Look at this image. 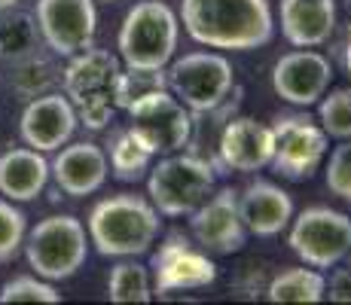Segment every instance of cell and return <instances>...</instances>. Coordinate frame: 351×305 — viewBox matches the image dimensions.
Instances as JSON below:
<instances>
[{
	"mask_svg": "<svg viewBox=\"0 0 351 305\" xmlns=\"http://www.w3.org/2000/svg\"><path fill=\"white\" fill-rule=\"evenodd\" d=\"M318 125L327 132V138L351 141V86L333 89L318 101Z\"/></svg>",
	"mask_w": 351,
	"mask_h": 305,
	"instance_id": "cell-26",
	"label": "cell"
},
{
	"mask_svg": "<svg viewBox=\"0 0 351 305\" xmlns=\"http://www.w3.org/2000/svg\"><path fill=\"white\" fill-rule=\"evenodd\" d=\"M62 86L77 119L92 132L107 128L119 110H125V71L107 49L89 46L71 56L62 71Z\"/></svg>",
	"mask_w": 351,
	"mask_h": 305,
	"instance_id": "cell-2",
	"label": "cell"
},
{
	"mask_svg": "<svg viewBox=\"0 0 351 305\" xmlns=\"http://www.w3.org/2000/svg\"><path fill=\"white\" fill-rule=\"evenodd\" d=\"M190 235L208 256H232L247 244V229L239 214V193L217 189L190 214Z\"/></svg>",
	"mask_w": 351,
	"mask_h": 305,
	"instance_id": "cell-13",
	"label": "cell"
},
{
	"mask_svg": "<svg viewBox=\"0 0 351 305\" xmlns=\"http://www.w3.org/2000/svg\"><path fill=\"white\" fill-rule=\"evenodd\" d=\"M34 19H37L40 40L52 56L71 58L95 43V0H37Z\"/></svg>",
	"mask_w": 351,
	"mask_h": 305,
	"instance_id": "cell-11",
	"label": "cell"
},
{
	"mask_svg": "<svg viewBox=\"0 0 351 305\" xmlns=\"http://www.w3.org/2000/svg\"><path fill=\"white\" fill-rule=\"evenodd\" d=\"M104 3H117V0H104Z\"/></svg>",
	"mask_w": 351,
	"mask_h": 305,
	"instance_id": "cell-32",
	"label": "cell"
},
{
	"mask_svg": "<svg viewBox=\"0 0 351 305\" xmlns=\"http://www.w3.org/2000/svg\"><path fill=\"white\" fill-rule=\"evenodd\" d=\"M327 296H330V300H351V269H336Z\"/></svg>",
	"mask_w": 351,
	"mask_h": 305,
	"instance_id": "cell-30",
	"label": "cell"
},
{
	"mask_svg": "<svg viewBox=\"0 0 351 305\" xmlns=\"http://www.w3.org/2000/svg\"><path fill=\"white\" fill-rule=\"evenodd\" d=\"M272 132L275 156L269 162V168H275V174H281L287 180H308L324 165L330 138L318 122H312L302 113H293V117L275 119Z\"/></svg>",
	"mask_w": 351,
	"mask_h": 305,
	"instance_id": "cell-10",
	"label": "cell"
},
{
	"mask_svg": "<svg viewBox=\"0 0 351 305\" xmlns=\"http://www.w3.org/2000/svg\"><path fill=\"white\" fill-rule=\"evenodd\" d=\"M0 302H62V293L40 275H19L0 287Z\"/></svg>",
	"mask_w": 351,
	"mask_h": 305,
	"instance_id": "cell-27",
	"label": "cell"
},
{
	"mask_svg": "<svg viewBox=\"0 0 351 305\" xmlns=\"http://www.w3.org/2000/svg\"><path fill=\"white\" fill-rule=\"evenodd\" d=\"M12 6H19V0H0V10H12Z\"/></svg>",
	"mask_w": 351,
	"mask_h": 305,
	"instance_id": "cell-31",
	"label": "cell"
},
{
	"mask_svg": "<svg viewBox=\"0 0 351 305\" xmlns=\"http://www.w3.org/2000/svg\"><path fill=\"white\" fill-rule=\"evenodd\" d=\"M214 165L193 153H168L150 165L147 195L162 217H190L214 193Z\"/></svg>",
	"mask_w": 351,
	"mask_h": 305,
	"instance_id": "cell-5",
	"label": "cell"
},
{
	"mask_svg": "<svg viewBox=\"0 0 351 305\" xmlns=\"http://www.w3.org/2000/svg\"><path fill=\"white\" fill-rule=\"evenodd\" d=\"M217 153L229 171H263V168H269V162L275 156V132L272 125L254 117H239L223 125Z\"/></svg>",
	"mask_w": 351,
	"mask_h": 305,
	"instance_id": "cell-16",
	"label": "cell"
},
{
	"mask_svg": "<svg viewBox=\"0 0 351 305\" xmlns=\"http://www.w3.org/2000/svg\"><path fill=\"white\" fill-rule=\"evenodd\" d=\"M25 256L28 266L46 281H64L83 269L89 256V235L83 220L73 214H52L40 220L25 235Z\"/></svg>",
	"mask_w": 351,
	"mask_h": 305,
	"instance_id": "cell-6",
	"label": "cell"
},
{
	"mask_svg": "<svg viewBox=\"0 0 351 305\" xmlns=\"http://www.w3.org/2000/svg\"><path fill=\"white\" fill-rule=\"evenodd\" d=\"M107 147H110V156H107V162H110L113 178L125 180V183L141 180L147 171H150L153 159H156V156H153L144 144H141L138 134H134L128 125L125 128H117Z\"/></svg>",
	"mask_w": 351,
	"mask_h": 305,
	"instance_id": "cell-23",
	"label": "cell"
},
{
	"mask_svg": "<svg viewBox=\"0 0 351 305\" xmlns=\"http://www.w3.org/2000/svg\"><path fill=\"white\" fill-rule=\"evenodd\" d=\"M58 67L49 56H43L40 49H34L31 56L12 61V73H10V83L22 98H37V95L52 92V86L58 83Z\"/></svg>",
	"mask_w": 351,
	"mask_h": 305,
	"instance_id": "cell-25",
	"label": "cell"
},
{
	"mask_svg": "<svg viewBox=\"0 0 351 305\" xmlns=\"http://www.w3.org/2000/svg\"><path fill=\"white\" fill-rule=\"evenodd\" d=\"M180 19L162 0H141L125 12L117 49L125 71L162 73L178 52Z\"/></svg>",
	"mask_w": 351,
	"mask_h": 305,
	"instance_id": "cell-4",
	"label": "cell"
},
{
	"mask_svg": "<svg viewBox=\"0 0 351 305\" xmlns=\"http://www.w3.org/2000/svg\"><path fill=\"white\" fill-rule=\"evenodd\" d=\"M269 302H321L327 300V278H324L321 269L312 266H293L285 269L272 278L266 290Z\"/></svg>",
	"mask_w": 351,
	"mask_h": 305,
	"instance_id": "cell-21",
	"label": "cell"
},
{
	"mask_svg": "<svg viewBox=\"0 0 351 305\" xmlns=\"http://www.w3.org/2000/svg\"><path fill=\"white\" fill-rule=\"evenodd\" d=\"M49 183V162L40 150L19 147L0 156V195L10 202H31Z\"/></svg>",
	"mask_w": 351,
	"mask_h": 305,
	"instance_id": "cell-20",
	"label": "cell"
},
{
	"mask_svg": "<svg viewBox=\"0 0 351 305\" xmlns=\"http://www.w3.org/2000/svg\"><path fill=\"white\" fill-rule=\"evenodd\" d=\"M327 189L339 199L351 202V141H342L327 159Z\"/></svg>",
	"mask_w": 351,
	"mask_h": 305,
	"instance_id": "cell-29",
	"label": "cell"
},
{
	"mask_svg": "<svg viewBox=\"0 0 351 305\" xmlns=\"http://www.w3.org/2000/svg\"><path fill=\"white\" fill-rule=\"evenodd\" d=\"M107 300L110 302H150L153 300V278L138 256H125L110 269L107 278Z\"/></svg>",
	"mask_w": 351,
	"mask_h": 305,
	"instance_id": "cell-24",
	"label": "cell"
},
{
	"mask_svg": "<svg viewBox=\"0 0 351 305\" xmlns=\"http://www.w3.org/2000/svg\"><path fill=\"white\" fill-rule=\"evenodd\" d=\"M150 199L134 193H119L110 199L95 202L89 211L86 229H89V244H95L101 256L110 260H125V256H144L153 250L162 220Z\"/></svg>",
	"mask_w": 351,
	"mask_h": 305,
	"instance_id": "cell-3",
	"label": "cell"
},
{
	"mask_svg": "<svg viewBox=\"0 0 351 305\" xmlns=\"http://www.w3.org/2000/svg\"><path fill=\"white\" fill-rule=\"evenodd\" d=\"M150 278L153 296L178 293V290H202L217 281V266L195 241L184 239L180 232H171L153 254Z\"/></svg>",
	"mask_w": 351,
	"mask_h": 305,
	"instance_id": "cell-12",
	"label": "cell"
},
{
	"mask_svg": "<svg viewBox=\"0 0 351 305\" xmlns=\"http://www.w3.org/2000/svg\"><path fill=\"white\" fill-rule=\"evenodd\" d=\"M180 25L199 46L217 52H251L272 40L269 0H184Z\"/></svg>",
	"mask_w": 351,
	"mask_h": 305,
	"instance_id": "cell-1",
	"label": "cell"
},
{
	"mask_svg": "<svg viewBox=\"0 0 351 305\" xmlns=\"http://www.w3.org/2000/svg\"><path fill=\"white\" fill-rule=\"evenodd\" d=\"M28 235V220L16 208V202L0 199V263H10L19 254Z\"/></svg>",
	"mask_w": 351,
	"mask_h": 305,
	"instance_id": "cell-28",
	"label": "cell"
},
{
	"mask_svg": "<svg viewBox=\"0 0 351 305\" xmlns=\"http://www.w3.org/2000/svg\"><path fill=\"white\" fill-rule=\"evenodd\" d=\"M49 174L56 178L64 195L83 199V195H92L104 186L107 174H110V162H107L104 147H98L95 141H80V144L58 147Z\"/></svg>",
	"mask_w": 351,
	"mask_h": 305,
	"instance_id": "cell-17",
	"label": "cell"
},
{
	"mask_svg": "<svg viewBox=\"0 0 351 305\" xmlns=\"http://www.w3.org/2000/svg\"><path fill=\"white\" fill-rule=\"evenodd\" d=\"M125 113H128V128L138 134V141L153 156L184 150L193 138L190 107H184L162 86H153V89L128 98Z\"/></svg>",
	"mask_w": 351,
	"mask_h": 305,
	"instance_id": "cell-8",
	"label": "cell"
},
{
	"mask_svg": "<svg viewBox=\"0 0 351 305\" xmlns=\"http://www.w3.org/2000/svg\"><path fill=\"white\" fill-rule=\"evenodd\" d=\"M278 19L293 49H318L336 31V0H281Z\"/></svg>",
	"mask_w": 351,
	"mask_h": 305,
	"instance_id": "cell-19",
	"label": "cell"
},
{
	"mask_svg": "<svg viewBox=\"0 0 351 305\" xmlns=\"http://www.w3.org/2000/svg\"><path fill=\"white\" fill-rule=\"evenodd\" d=\"M40 28L34 12L22 10H0V61L12 64V61L31 56L34 49H40Z\"/></svg>",
	"mask_w": 351,
	"mask_h": 305,
	"instance_id": "cell-22",
	"label": "cell"
},
{
	"mask_svg": "<svg viewBox=\"0 0 351 305\" xmlns=\"http://www.w3.org/2000/svg\"><path fill=\"white\" fill-rule=\"evenodd\" d=\"M77 122V110L64 92H46L28 101V107L22 110V122H19V134L31 150L56 153L73 138Z\"/></svg>",
	"mask_w": 351,
	"mask_h": 305,
	"instance_id": "cell-15",
	"label": "cell"
},
{
	"mask_svg": "<svg viewBox=\"0 0 351 305\" xmlns=\"http://www.w3.org/2000/svg\"><path fill=\"white\" fill-rule=\"evenodd\" d=\"M239 214L247 235L275 239L293 220V199L272 180H251L239 193Z\"/></svg>",
	"mask_w": 351,
	"mask_h": 305,
	"instance_id": "cell-18",
	"label": "cell"
},
{
	"mask_svg": "<svg viewBox=\"0 0 351 305\" xmlns=\"http://www.w3.org/2000/svg\"><path fill=\"white\" fill-rule=\"evenodd\" d=\"M287 244L306 266L333 269L351 254V217L327 205H312L290 220Z\"/></svg>",
	"mask_w": 351,
	"mask_h": 305,
	"instance_id": "cell-9",
	"label": "cell"
},
{
	"mask_svg": "<svg viewBox=\"0 0 351 305\" xmlns=\"http://www.w3.org/2000/svg\"><path fill=\"white\" fill-rule=\"evenodd\" d=\"M168 92L190 107V113H211L226 104L229 92L235 89L232 61L223 52H186L171 58L165 67Z\"/></svg>",
	"mask_w": 351,
	"mask_h": 305,
	"instance_id": "cell-7",
	"label": "cell"
},
{
	"mask_svg": "<svg viewBox=\"0 0 351 305\" xmlns=\"http://www.w3.org/2000/svg\"><path fill=\"white\" fill-rule=\"evenodd\" d=\"M333 83V64L318 49H293L272 67V89L285 104L308 110L327 95Z\"/></svg>",
	"mask_w": 351,
	"mask_h": 305,
	"instance_id": "cell-14",
	"label": "cell"
}]
</instances>
